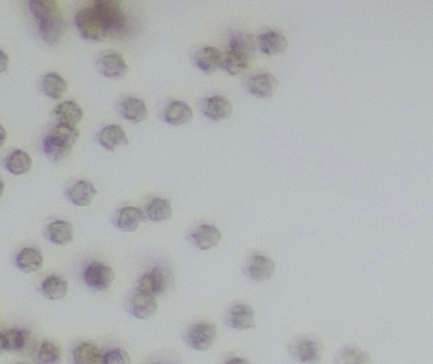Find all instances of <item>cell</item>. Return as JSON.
<instances>
[{
	"mask_svg": "<svg viewBox=\"0 0 433 364\" xmlns=\"http://www.w3.org/2000/svg\"><path fill=\"white\" fill-rule=\"evenodd\" d=\"M256 50V40L251 35L233 33L229 38V50L223 52L221 69L231 76L246 73L255 59Z\"/></svg>",
	"mask_w": 433,
	"mask_h": 364,
	"instance_id": "6da1fadb",
	"label": "cell"
},
{
	"mask_svg": "<svg viewBox=\"0 0 433 364\" xmlns=\"http://www.w3.org/2000/svg\"><path fill=\"white\" fill-rule=\"evenodd\" d=\"M80 131L76 126L59 123L48 131L43 137L42 149L46 158L52 163H61L71 154L72 147L76 145Z\"/></svg>",
	"mask_w": 433,
	"mask_h": 364,
	"instance_id": "7a4b0ae2",
	"label": "cell"
},
{
	"mask_svg": "<svg viewBox=\"0 0 433 364\" xmlns=\"http://www.w3.org/2000/svg\"><path fill=\"white\" fill-rule=\"evenodd\" d=\"M93 9L102 19L108 38H122L128 28V19L122 0H93Z\"/></svg>",
	"mask_w": 433,
	"mask_h": 364,
	"instance_id": "3957f363",
	"label": "cell"
},
{
	"mask_svg": "<svg viewBox=\"0 0 433 364\" xmlns=\"http://www.w3.org/2000/svg\"><path fill=\"white\" fill-rule=\"evenodd\" d=\"M174 283V277L171 271L165 266H154L147 272L141 274L137 280L136 290L149 293L154 297H161L170 290Z\"/></svg>",
	"mask_w": 433,
	"mask_h": 364,
	"instance_id": "277c9868",
	"label": "cell"
},
{
	"mask_svg": "<svg viewBox=\"0 0 433 364\" xmlns=\"http://www.w3.org/2000/svg\"><path fill=\"white\" fill-rule=\"evenodd\" d=\"M75 25L80 37L89 42H102L108 38L102 19L93 6H86L75 14Z\"/></svg>",
	"mask_w": 433,
	"mask_h": 364,
	"instance_id": "5b68a950",
	"label": "cell"
},
{
	"mask_svg": "<svg viewBox=\"0 0 433 364\" xmlns=\"http://www.w3.org/2000/svg\"><path fill=\"white\" fill-rule=\"evenodd\" d=\"M218 329L214 324L199 322L192 324L183 334V340L195 352H208L216 343Z\"/></svg>",
	"mask_w": 433,
	"mask_h": 364,
	"instance_id": "8992f818",
	"label": "cell"
},
{
	"mask_svg": "<svg viewBox=\"0 0 433 364\" xmlns=\"http://www.w3.org/2000/svg\"><path fill=\"white\" fill-rule=\"evenodd\" d=\"M83 280L91 291L104 292L109 290L115 282V273L107 264L100 261H91V264L85 268Z\"/></svg>",
	"mask_w": 433,
	"mask_h": 364,
	"instance_id": "52a82bcc",
	"label": "cell"
},
{
	"mask_svg": "<svg viewBox=\"0 0 433 364\" xmlns=\"http://www.w3.org/2000/svg\"><path fill=\"white\" fill-rule=\"evenodd\" d=\"M277 272V264L269 256L262 254H253L247 258L243 273L247 278L256 283L270 280Z\"/></svg>",
	"mask_w": 433,
	"mask_h": 364,
	"instance_id": "ba28073f",
	"label": "cell"
},
{
	"mask_svg": "<svg viewBox=\"0 0 433 364\" xmlns=\"http://www.w3.org/2000/svg\"><path fill=\"white\" fill-rule=\"evenodd\" d=\"M187 240L200 251L216 248L222 240V232L216 224H200L187 235Z\"/></svg>",
	"mask_w": 433,
	"mask_h": 364,
	"instance_id": "9c48e42d",
	"label": "cell"
},
{
	"mask_svg": "<svg viewBox=\"0 0 433 364\" xmlns=\"http://www.w3.org/2000/svg\"><path fill=\"white\" fill-rule=\"evenodd\" d=\"M226 325L238 331L255 330L256 329L255 309L250 305L236 302L229 309L226 316Z\"/></svg>",
	"mask_w": 433,
	"mask_h": 364,
	"instance_id": "30bf717a",
	"label": "cell"
},
{
	"mask_svg": "<svg viewBox=\"0 0 433 364\" xmlns=\"http://www.w3.org/2000/svg\"><path fill=\"white\" fill-rule=\"evenodd\" d=\"M67 30V22L61 12L38 22V35L48 46H54L60 42L62 37L65 36Z\"/></svg>",
	"mask_w": 433,
	"mask_h": 364,
	"instance_id": "8fae6325",
	"label": "cell"
},
{
	"mask_svg": "<svg viewBox=\"0 0 433 364\" xmlns=\"http://www.w3.org/2000/svg\"><path fill=\"white\" fill-rule=\"evenodd\" d=\"M96 67L98 73L108 79H120L126 76L129 70L125 57L118 52H108L98 57Z\"/></svg>",
	"mask_w": 433,
	"mask_h": 364,
	"instance_id": "7c38bea8",
	"label": "cell"
},
{
	"mask_svg": "<svg viewBox=\"0 0 433 364\" xmlns=\"http://www.w3.org/2000/svg\"><path fill=\"white\" fill-rule=\"evenodd\" d=\"M6 336L9 353H17L21 357H30L36 354V341L28 330L13 328L6 331Z\"/></svg>",
	"mask_w": 433,
	"mask_h": 364,
	"instance_id": "4fadbf2b",
	"label": "cell"
},
{
	"mask_svg": "<svg viewBox=\"0 0 433 364\" xmlns=\"http://www.w3.org/2000/svg\"><path fill=\"white\" fill-rule=\"evenodd\" d=\"M157 309V298L139 290L133 292L128 301V311L137 320H149L156 315Z\"/></svg>",
	"mask_w": 433,
	"mask_h": 364,
	"instance_id": "5bb4252c",
	"label": "cell"
},
{
	"mask_svg": "<svg viewBox=\"0 0 433 364\" xmlns=\"http://www.w3.org/2000/svg\"><path fill=\"white\" fill-rule=\"evenodd\" d=\"M256 46L262 55H282L288 49L289 41L283 32L269 30L256 37Z\"/></svg>",
	"mask_w": 433,
	"mask_h": 364,
	"instance_id": "9a60e30c",
	"label": "cell"
},
{
	"mask_svg": "<svg viewBox=\"0 0 433 364\" xmlns=\"http://www.w3.org/2000/svg\"><path fill=\"white\" fill-rule=\"evenodd\" d=\"M279 86V81L274 74L265 72V73L255 74L247 79L246 91L253 97L267 99L271 98Z\"/></svg>",
	"mask_w": 433,
	"mask_h": 364,
	"instance_id": "2e32d148",
	"label": "cell"
},
{
	"mask_svg": "<svg viewBox=\"0 0 433 364\" xmlns=\"http://www.w3.org/2000/svg\"><path fill=\"white\" fill-rule=\"evenodd\" d=\"M146 221V213L139 207H122L115 211V226L122 232H134Z\"/></svg>",
	"mask_w": 433,
	"mask_h": 364,
	"instance_id": "e0dca14e",
	"label": "cell"
},
{
	"mask_svg": "<svg viewBox=\"0 0 433 364\" xmlns=\"http://www.w3.org/2000/svg\"><path fill=\"white\" fill-rule=\"evenodd\" d=\"M200 110L204 117L213 122L227 120L232 115V104L229 98L223 96H211L203 99Z\"/></svg>",
	"mask_w": 433,
	"mask_h": 364,
	"instance_id": "ac0fdd59",
	"label": "cell"
},
{
	"mask_svg": "<svg viewBox=\"0 0 433 364\" xmlns=\"http://www.w3.org/2000/svg\"><path fill=\"white\" fill-rule=\"evenodd\" d=\"M223 52L213 46H205L195 51L192 56V64L205 75H212L222 65Z\"/></svg>",
	"mask_w": 433,
	"mask_h": 364,
	"instance_id": "d6986e66",
	"label": "cell"
},
{
	"mask_svg": "<svg viewBox=\"0 0 433 364\" xmlns=\"http://www.w3.org/2000/svg\"><path fill=\"white\" fill-rule=\"evenodd\" d=\"M163 121L174 127L190 123L194 117L192 107L184 101H171L163 110Z\"/></svg>",
	"mask_w": 433,
	"mask_h": 364,
	"instance_id": "ffe728a7",
	"label": "cell"
},
{
	"mask_svg": "<svg viewBox=\"0 0 433 364\" xmlns=\"http://www.w3.org/2000/svg\"><path fill=\"white\" fill-rule=\"evenodd\" d=\"M117 110L123 120L132 123H142L149 117V108L146 102L141 98H123L118 103Z\"/></svg>",
	"mask_w": 433,
	"mask_h": 364,
	"instance_id": "44dd1931",
	"label": "cell"
},
{
	"mask_svg": "<svg viewBox=\"0 0 433 364\" xmlns=\"http://www.w3.org/2000/svg\"><path fill=\"white\" fill-rule=\"evenodd\" d=\"M96 142L107 152H115L120 146L129 145L125 130L120 125H108L96 135Z\"/></svg>",
	"mask_w": 433,
	"mask_h": 364,
	"instance_id": "7402d4cb",
	"label": "cell"
},
{
	"mask_svg": "<svg viewBox=\"0 0 433 364\" xmlns=\"http://www.w3.org/2000/svg\"><path fill=\"white\" fill-rule=\"evenodd\" d=\"M98 193L99 192L93 183L81 179L67 188V198L74 206L88 207L91 206V202Z\"/></svg>",
	"mask_w": 433,
	"mask_h": 364,
	"instance_id": "603a6c76",
	"label": "cell"
},
{
	"mask_svg": "<svg viewBox=\"0 0 433 364\" xmlns=\"http://www.w3.org/2000/svg\"><path fill=\"white\" fill-rule=\"evenodd\" d=\"M290 353L301 363H316L322 356V346L314 340L299 339L290 346Z\"/></svg>",
	"mask_w": 433,
	"mask_h": 364,
	"instance_id": "cb8c5ba5",
	"label": "cell"
},
{
	"mask_svg": "<svg viewBox=\"0 0 433 364\" xmlns=\"http://www.w3.org/2000/svg\"><path fill=\"white\" fill-rule=\"evenodd\" d=\"M45 237L57 246H64L74 240V227L67 220H54L45 229Z\"/></svg>",
	"mask_w": 433,
	"mask_h": 364,
	"instance_id": "d4e9b609",
	"label": "cell"
},
{
	"mask_svg": "<svg viewBox=\"0 0 433 364\" xmlns=\"http://www.w3.org/2000/svg\"><path fill=\"white\" fill-rule=\"evenodd\" d=\"M3 165L12 176H25L32 169V158L28 152L17 149L6 155L3 160Z\"/></svg>",
	"mask_w": 433,
	"mask_h": 364,
	"instance_id": "484cf974",
	"label": "cell"
},
{
	"mask_svg": "<svg viewBox=\"0 0 433 364\" xmlns=\"http://www.w3.org/2000/svg\"><path fill=\"white\" fill-rule=\"evenodd\" d=\"M54 115L59 123L76 126L84 117V110L75 101H65L54 108Z\"/></svg>",
	"mask_w": 433,
	"mask_h": 364,
	"instance_id": "4316f807",
	"label": "cell"
},
{
	"mask_svg": "<svg viewBox=\"0 0 433 364\" xmlns=\"http://www.w3.org/2000/svg\"><path fill=\"white\" fill-rule=\"evenodd\" d=\"M16 266L23 273H35L43 267V254L36 248H24L16 256Z\"/></svg>",
	"mask_w": 433,
	"mask_h": 364,
	"instance_id": "83f0119b",
	"label": "cell"
},
{
	"mask_svg": "<svg viewBox=\"0 0 433 364\" xmlns=\"http://www.w3.org/2000/svg\"><path fill=\"white\" fill-rule=\"evenodd\" d=\"M144 213L147 221L151 222H163L173 217V206H171V200L168 198H152L147 203V206L144 208Z\"/></svg>",
	"mask_w": 433,
	"mask_h": 364,
	"instance_id": "f1b7e54d",
	"label": "cell"
},
{
	"mask_svg": "<svg viewBox=\"0 0 433 364\" xmlns=\"http://www.w3.org/2000/svg\"><path fill=\"white\" fill-rule=\"evenodd\" d=\"M67 88L69 85H67V80L57 73H48L43 75L41 85H40L42 94L54 101H59L64 97L67 91Z\"/></svg>",
	"mask_w": 433,
	"mask_h": 364,
	"instance_id": "f546056e",
	"label": "cell"
},
{
	"mask_svg": "<svg viewBox=\"0 0 433 364\" xmlns=\"http://www.w3.org/2000/svg\"><path fill=\"white\" fill-rule=\"evenodd\" d=\"M103 352L100 348L89 341H83L72 349V360L75 364H103Z\"/></svg>",
	"mask_w": 433,
	"mask_h": 364,
	"instance_id": "4dcf8cb0",
	"label": "cell"
},
{
	"mask_svg": "<svg viewBox=\"0 0 433 364\" xmlns=\"http://www.w3.org/2000/svg\"><path fill=\"white\" fill-rule=\"evenodd\" d=\"M67 292H69L67 280L57 274L48 275L41 285V293L43 297L47 298L50 301H57L67 297Z\"/></svg>",
	"mask_w": 433,
	"mask_h": 364,
	"instance_id": "1f68e13d",
	"label": "cell"
},
{
	"mask_svg": "<svg viewBox=\"0 0 433 364\" xmlns=\"http://www.w3.org/2000/svg\"><path fill=\"white\" fill-rule=\"evenodd\" d=\"M28 6L38 22L61 12L57 0H28Z\"/></svg>",
	"mask_w": 433,
	"mask_h": 364,
	"instance_id": "d6a6232c",
	"label": "cell"
},
{
	"mask_svg": "<svg viewBox=\"0 0 433 364\" xmlns=\"http://www.w3.org/2000/svg\"><path fill=\"white\" fill-rule=\"evenodd\" d=\"M36 360L38 363L54 364L61 360V349L52 341L45 340L37 348Z\"/></svg>",
	"mask_w": 433,
	"mask_h": 364,
	"instance_id": "836d02e7",
	"label": "cell"
},
{
	"mask_svg": "<svg viewBox=\"0 0 433 364\" xmlns=\"http://www.w3.org/2000/svg\"><path fill=\"white\" fill-rule=\"evenodd\" d=\"M131 363V357L125 349L115 348L103 354V364H126Z\"/></svg>",
	"mask_w": 433,
	"mask_h": 364,
	"instance_id": "e575fe53",
	"label": "cell"
},
{
	"mask_svg": "<svg viewBox=\"0 0 433 364\" xmlns=\"http://www.w3.org/2000/svg\"><path fill=\"white\" fill-rule=\"evenodd\" d=\"M9 67V56L6 55V51L0 49V75L6 73Z\"/></svg>",
	"mask_w": 433,
	"mask_h": 364,
	"instance_id": "d590c367",
	"label": "cell"
},
{
	"mask_svg": "<svg viewBox=\"0 0 433 364\" xmlns=\"http://www.w3.org/2000/svg\"><path fill=\"white\" fill-rule=\"evenodd\" d=\"M6 352H9V349H8L6 333H0V356Z\"/></svg>",
	"mask_w": 433,
	"mask_h": 364,
	"instance_id": "8d00e7d4",
	"label": "cell"
},
{
	"mask_svg": "<svg viewBox=\"0 0 433 364\" xmlns=\"http://www.w3.org/2000/svg\"><path fill=\"white\" fill-rule=\"evenodd\" d=\"M6 130L0 125V147L6 144Z\"/></svg>",
	"mask_w": 433,
	"mask_h": 364,
	"instance_id": "74e56055",
	"label": "cell"
},
{
	"mask_svg": "<svg viewBox=\"0 0 433 364\" xmlns=\"http://www.w3.org/2000/svg\"><path fill=\"white\" fill-rule=\"evenodd\" d=\"M226 363H248V360L242 358L226 359Z\"/></svg>",
	"mask_w": 433,
	"mask_h": 364,
	"instance_id": "f35d334b",
	"label": "cell"
},
{
	"mask_svg": "<svg viewBox=\"0 0 433 364\" xmlns=\"http://www.w3.org/2000/svg\"><path fill=\"white\" fill-rule=\"evenodd\" d=\"M4 189H6V184L0 179V197L4 193Z\"/></svg>",
	"mask_w": 433,
	"mask_h": 364,
	"instance_id": "ab89813d",
	"label": "cell"
}]
</instances>
